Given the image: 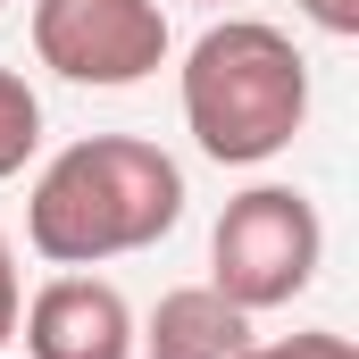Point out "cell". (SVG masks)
Returning a JSON list of instances; mask_svg holds the SVG:
<instances>
[{
  "label": "cell",
  "mask_w": 359,
  "mask_h": 359,
  "mask_svg": "<svg viewBox=\"0 0 359 359\" xmlns=\"http://www.w3.org/2000/svg\"><path fill=\"white\" fill-rule=\"evenodd\" d=\"M42 151V100L17 67H0V184L25 176V159Z\"/></svg>",
  "instance_id": "cell-7"
},
{
  "label": "cell",
  "mask_w": 359,
  "mask_h": 359,
  "mask_svg": "<svg viewBox=\"0 0 359 359\" xmlns=\"http://www.w3.org/2000/svg\"><path fill=\"white\" fill-rule=\"evenodd\" d=\"M326 259V226H318V201L292 192V184H251L226 201L217 234H209V284L234 301V309H292Z\"/></svg>",
  "instance_id": "cell-3"
},
{
  "label": "cell",
  "mask_w": 359,
  "mask_h": 359,
  "mask_svg": "<svg viewBox=\"0 0 359 359\" xmlns=\"http://www.w3.org/2000/svg\"><path fill=\"white\" fill-rule=\"evenodd\" d=\"M17 309H25V284H17V251H8V234H0V351L17 343Z\"/></svg>",
  "instance_id": "cell-9"
},
{
  "label": "cell",
  "mask_w": 359,
  "mask_h": 359,
  "mask_svg": "<svg viewBox=\"0 0 359 359\" xmlns=\"http://www.w3.org/2000/svg\"><path fill=\"white\" fill-rule=\"evenodd\" d=\"M309 126V59L268 17H226L184 50V134L217 168H259Z\"/></svg>",
  "instance_id": "cell-2"
},
{
  "label": "cell",
  "mask_w": 359,
  "mask_h": 359,
  "mask_svg": "<svg viewBox=\"0 0 359 359\" xmlns=\"http://www.w3.org/2000/svg\"><path fill=\"white\" fill-rule=\"evenodd\" d=\"M34 59L67 84L126 92L168 67V8L159 0H34Z\"/></svg>",
  "instance_id": "cell-4"
},
{
  "label": "cell",
  "mask_w": 359,
  "mask_h": 359,
  "mask_svg": "<svg viewBox=\"0 0 359 359\" xmlns=\"http://www.w3.org/2000/svg\"><path fill=\"white\" fill-rule=\"evenodd\" d=\"M17 334L34 359H134V309L109 276L67 268L17 309Z\"/></svg>",
  "instance_id": "cell-5"
},
{
  "label": "cell",
  "mask_w": 359,
  "mask_h": 359,
  "mask_svg": "<svg viewBox=\"0 0 359 359\" xmlns=\"http://www.w3.org/2000/svg\"><path fill=\"white\" fill-rule=\"evenodd\" d=\"M292 8H301L318 34H334V42H351V34H359V0H292Z\"/></svg>",
  "instance_id": "cell-10"
},
{
  "label": "cell",
  "mask_w": 359,
  "mask_h": 359,
  "mask_svg": "<svg viewBox=\"0 0 359 359\" xmlns=\"http://www.w3.org/2000/svg\"><path fill=\"white\" fill-rule=\"evenodd\" d=\"M184 217V168L142 134H84L67 142L25 201V243L50 268H100L151 251Z\"/></svg>",
  "instance_id": "cell-1"
},
{
  "label": "cell",
  "mask_w": 359,
  "mask_h": 359,
  "mask_svg": "<svg viewBox=\"0 0 359 359\" xmlns=\"http://www.w3.org/2000/svg\"><path fill=\"white\" fill-rule=\"evenodd\" d=\"M243 359H359L351 334H334V326H309V334H276V343H251Z\"/></svg>",
  "instance_id": "cell-8"
},
{
  "label": "cell",
  "mask_w": 359,
  "mask_h": 359,
  "mask_svg": "<svg viewBox=\"0 0 359 359\" xmlns=\"http://www.w3.org/2000/svg\"><path fill=\"white\" fill-rule=\"evenodd\" d=\"M0 8H8V0H0Z\"/></svg>",
  "instance_id": "cell-12"
},
{
  "label": "cell",
  "mask_w": 359,
  "mask_h": 359,
  "mask_svg": "<svg viewBox=\"0 0 359 359\" xmlns=\"http://www.w3.org/2000/svg\"><path fill=\"white\" fill-rule=\"evenodd\" d=\"M134 351H151V359H243L251 351V309H234L217 284H176L134 326Z\"/></svg>",
  "instance_id": "cell-6"
},
{
  "label": "cell",
  "mask_w": 359,
  "mask_h": 359,
  "mask_svg": "<svg viewBox=\"0 0 359 359\" xmlns=\"http://www.w3.org/2000/svg\"><path fill=\"white\" fill-rule=\"evenodd\" d=\"M209 8H217V0H209Z\"/></svg>",
  "instance_id": "cell-11"
}]
</instances>
